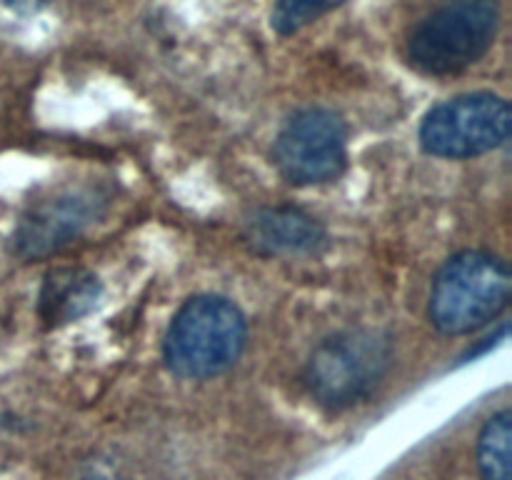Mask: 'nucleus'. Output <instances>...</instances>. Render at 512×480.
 I'll list each match as a JSON object with an SVG mask.
<instances>
[{
    "mask_svg": "<svg viewBox=\"0 0 512 480\" xmlns=\"http://www.w3.org/2000/svg\"><path fill=\"white\" fill-rule=\"evenodd\" d=\"M248 338V323L235 303L220 295H195L175 313L163 355L175 375L208 380L233 368Z\"/></svg>",
    "mask_w": 512,
    "mask_h": 480,
    "instance_id": "f257e3e1",
    "label": "nucleus"
},
{
    "mask_svg": "<svg viewBox=\"0 0 512 480\" xmlns=\"http://www.w3.org/2000/svg\"><path fill=\"white\" fill-rule=\"evenodd\" d=\"M512 275L505 260L463 250L445 260L430 288L428 318L440 333L468 335L498 318L510 303Z\"/></svg>",
    "mask_w": 512,
    "mask_h": 480,
    "instance_id": "f03ea898",
    "label": "nucleus"
},
{
    "mask_svg": "<svg viewBox=\"0 0 512 480\" xmlns=\"http://www.w3.org/2000/svg\"><path fill=\"white\" fill-rule=\"evenodd\" d=\"M498 25V0H448L415 25L408 58L420 73H463L488 53Z\"/></svg>",
    "mask_w": 512,
    "mask_h": 480,
    "instance_id": "7ed1b4c3",
    "label": "nucleus"
},
{
    "mask_svg": "<svg viewBox=\"0 0 512 480\" xmlns=\"http://www.w3.org/2000/svg\"><path fill=\"white\" fill-rule=\"evenodd\" d=\"M390 340L378 330H343L325 338L305 365V385L320 405L343 410L363 403L385 378Z\"/></svg>",
    "mask_w": 512,
    "mask_h": 480,
    "instance_id": "20e7f679",
    "label": "nucleus"
},
{
    "mask_svg": "<svg viewBox=\"0 0 512 480\" xmlns=\"http://www.w3.org/2000/svg\"><path fill=\"white\" fill-rule=\"evenodd\" d=\"M510 123V105L500 95H458L428 110L420 125V145L435 158H475L500 148L508 140Z\"/></svg>",
    "mask_w": 512,
    "mask_h": 480,
    "instance_id": "39448f33",
    "label": "nucleus"
},
{
    "mask_svg": "<svg viewBox=\"0 0 512 480\" xmlns=\"http://www.w3.org/2000/svg\"><path fill=\"white\" fill-rule=\"evenodd\" d=\"M273 160L295 185L335 180L348 165V125L333 110H300L278 133Z\"/></svg>",
    "mask_w": 512,
    "mask_h": 480,
    "instance_id": "423d86ee",
    "label": "nucleus"
},
{
    "mask_svg": "<svg viewBox=\"0 0 512 480\" xmlns=\"http://www.w3.org/2000/svg\"><path fill=\"white\" fill-rule=\"evenodd\" d=\"M105 195L90 185L60 188L30 205L15 230V250L23 258H45L78 238L103 213Z\"/></svg>",
    "mask_w": 512,
    "mask_h": 480,
    "instance_id": "0eeeda50",
    "label": "nucleus"
},
{
    "mask_svg": "<svg viewBox=\"0 0 512 480\" xmlns=\"http://www.w3.org/2000/svg\"><path fill=\"white\" fill-rule=\"evenodd\" d=\"M248 240L268 255L315 253L325 245L323 225L295 208H265L248 220Z\"/></svg>",
    "mask_w": 512,
    "mask_h": 480,
    "instance_id": "6e6552de",
    "label": "nucleus"
},
{
    "mask_svg": "<svg viewBox=\"0 0 512 480\" xmlns=\"http://www.w3.org/2000/svg\"><path fill=\"white\" fill-rule=\"evenodd\" d=\"M100 295L93 273L80 268H58L45 278L40 290V315L48 325L70 323L88 313Z\"/></svg>",
    "mask_w": 512,
    "mask_h": 480,
    "instance_id": "1a4fd4ad",
    "label": "nucleus"
},
{
    "mask_svg": "<svg viewBox=\"0 0 512 480\" xmlns=\"http://www.w3.org/2000/svg\"><path fill=\"white\" fill-rule=\"evenodd\" d=\"M512 413L500 410L485 420L483 430L478 435V470L483 480H512Z\"/></svg>",
    "mask_w": 512,
    "mask_h": 480,
    "instance_id": "9d476101",
    "label": "nucleus"
},
{
    "mask_svg": "<svg viewBox=\"0 0 512 480\" xmlns=\"http://www.w3.org/2000/svg\"><path fill=\"white\" fill-rule=\"evenodd\" d=\"M343 3L345 0H275L270 25L280 35H293Z\"/></svg>",
    "mask_w": 512,
    "mask_h": 480,
    "instance_id": "9b49d317",
    "label": "nucleus"
}]
</instances>
